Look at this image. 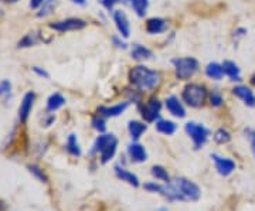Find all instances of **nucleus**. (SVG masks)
Instances as JSON below:
<instances>
[{
  "instance_id": "f257e3e1",
  "label": "nucleus",
  "mask_w": 255,
  "mask_h": 211,
  "mask_svg": "<svg viewBox=\"0 0 255 211\" xmlns=\"http://www.w3.org/2000/svg\"><path fill=\"white\" fill-rule=\"evenodd\" d=\"M162 194L169 200H180V202H197L200 199V189L187 179H176L169 182L162 187Z\"/></svg>"
},
{
  "instance_id": "f03ea898",
  "label": "nucleus",
  "mask_w": 255,
  "mask_h": 211,
  "mask_svg": "<svg viewBox=\"0 0 255 211\" xmlns=\"http://www.w3.org/2000/svg\"><path fill=\"white\" fill-rule=\"evenodd\" d=\"M129 80L137 90H153L160 83V74L143 65H136L130 70Z\"/></svg>"
},
{
  "instance_id": "7ed1b4c3",
  "label": "nucleus",
  "mask_w": 255,
  "mask_h": 211,
  "mask_svg": "<svg viewBox=\"0 0 255 211\" xmlns=\"http://www.w3.org/2000/svg\"><path fill=\"white\" fill-rule=\"evenodd\" d=\"M117 146H118V140H117V138L114 135H101V136L97 138L95 143H94L92 153H100L101 162L107 163L115 155Z\"/></svg>"
},
{
  "instance_id": "20e7f679",
  "label": "nucleus",
  "mask_w": 255,
  "mask_h": 211,
  "mask_svg": "<svg viewBox=\"0 0 255 211\" xmlns=\"http://www.w3.org/2000/svg\"><path fill=\"white\" fill-rule=\"evenodd\" d=\"M183 101L186 102L191 108H200L207 98L206 87L200 84H189L182 92Z\"/></svg>"
},
{
  "instance_id": "39448f33",
  "label": "nucleus",
  "mask_w": 255,
  "mask_h": 211,
  "mask_svg": "<svg viewBox=\"0 0 255 211\" xmlns=\"http://www.w3.org/2000/svg\"><path fill=\"white\" fill-rule=\"evenodd\" d=\"M176 77L179 80H189L199 70V61L193 57H184V58H174L173 61Z\"/></svg>"
},
{
  "instance_id": "423d86ee",
  "label": "nucleus",
  "mask_w": 255,
  "mask_h": 211,
  "mask_svg": "<svg viewBox=\"0 0 255 211\" xmlns=\"http://www.w3.org/2000/svg\"><path fill=\"white\" fill-rule=\"evenodd\" d=\"M186 132L187 135L190 136L193 143H194V147L196 149H200L206 142H207V138H209L210 132L209 129H206L200 123H196V122H187L186 123Z\"/></svg>"
},
{
  "instance_id": "0eeeda50",
  "label": "nucleus",
  "mask_w": 255,
  "mask_h": 211,
  "mask_svg": "<svg viewBox=\"0 0 255 211\" xmlns=\"http://www.w3.org/2000/svg\"><path fill=\"white\" fill-rule=\"evenodd\" d=\"M87 27V23L81 18H65L61 21H55L50 24V28H53L55 31H75V30H82Z\"/></svg>"
},
{
  "instance_id": "6e6552de",
  "label": "nucleus",
  "mask_w": 255,
  "mask_h": 211,
  "mask_svg": "<svg viewBox=\"0 0 255 211\" xmlns=\"http://www.w3.org/2000/svg\"><path fill=\"white\" fill-rule=\"evenodd\" d=\"M160 109H162V104L159 100L156 98H152L149 101L146 102L145 105L140 108V113H142V118L146 120V122H155L159 115H160Z\"/></svg>"
},
{
  "instance_id": "1a4fd4ad",
  "label": "nucleus",
  "mask_w": 255,
  "mask_h": 211,
  "mask_svg": "<svg viewBox=\"0 0 255 211\" xmlns=\"http://www.w3.org/2000/svg\"><path fill=\"white\" fill-rule=\"evenodd\" d=\"M34 100H36V94L34 92H27L24 97H23V101L20 104V108H18V119L20 122H26L31 112V108L34 105Z\"/></svg>"
},
{
  "instance_id": "9d476101",
  "label": "nucleus",
  "mask_w": 255,
  "mask_h": 211,
  "mask_svg": "<svg viewBox=\"0 0 255 211\" xmlns=\"http://www.w3.org/2000/svg\"><path fill=\"white\" fill-rule=\"evenodd\" d=\"M211 159L216 163V169L221 176H230L236 170V163L231 159H226L219 155H211Z\"/></svg>"
},
{
  "instance_id": "9b49d317",
  "label": "nucleus",
  "mask_w": 255,
  "mask_h": 211,
  "mask_svg": "<svg viewBox=\"0 0 255 211\" xmlns=\"http://www.w3.org/2000/svg\"><path fill=\"white\" fill-rule=\"evenodd\" d=\"M114 21L117 24L119 34L124 38H128L130 36V26H129V20H128L127 14L122 10H115L114 11Z\"/></svg>"
},
{
  "instance_id": "f8f14e48",
  "label": "nucleus",
  "mask_w": 255,
  "mask_h": 211,
  "mask_svg": "<svg viewBox=\"0 0 255 211\" xmlns=\"http://www.w3.org/2000/svg\"><path fill=\"white\" fill-rule=\"evenodd\" d=\"M129 106V102H122L118 105H114V106H100L98 108V113L104 118H115L119 116L121 113H124Z\"/></svg>"
},
{
  "instance_id": "ddd939ff",
  "label": "nucleus",
  "mask_w": 255,
  "mask_h": 211,
  "mask_svg": "<svg viewBox=\"0 0 255 211\" xmlns=\"http://www.w3.org/2000/svg\"><path fill=\"white\" fill-rule=\"evenodd\" d=\"M233 94L244 102L247 106H251V108L255 106V95L250 88H247L244 85H238L233 90Z\"/></svg>"
},
{
  "instance_id": "4468645a",
  "label": "nucleus",
  "mask_w": 255,
  "mask_h": 211,
  "mask_svg": "<svg viewBox=\"0 0 255 211\" xmlns=\"http://www.w3.org/2000/svg\"><path fill=\"white\" fill-rule=\"evenodd\" d=\"M166 108L173 116H177V118L186 116V109L182 105V102L179 101V98H176V97H169L166 100Z\"/></svg>"
},
{
  "instance_id": "2eb2a0df",
  "label": "nucleus",
  "mask_w": 255,
  "mask_h": 211,
  "mask_svg": "<svg viewBox=\"0 0 255 211\" xmlns=\"http://www.w3.org/2000/svg\"><path fill=\"white\" fill-rule=\"evenodd\" d=\"M166 28H167V23L160 17L149 18L146 23V31L149 34H160V33L166 31Z\"/></svg>"
},
{
  "instance_id": "dca6fc26",
  "label": "nucleus",
  "mask_w": 255,
  "mask_h": 211,
  "mask_svg": "<svg viewBox=\"0 0 255 211\" xmlns=\"http://www.w3.org/2000/svg\"><path fill=\"white\" fill-rule=\"evenodd\" d=\"M128 153H129L130 159H132L133 162H137V163H142V162H145L146 159H147V153H146L145 147L142 146V145H139V143H132V145H129V147H128Z\"/></svg>"
},
{
  "instance_id": "f3484780",
  "label": "nucleus",
  "mask_w": 255,
  "mask_h": 211,
  "mask_svg": "<svg viewBox=\"0 0 255 211\" xmlns=\"http://www.w3.org/2000/svg\"><path fill=\"white\" fill-rule=\"evenodd\" d=\"M223 68H224V74L227 75L231 81H243V77H241V71L238 68V65L233 61H224L223 63Z\"/></svg>"
},
{
  "instance_id": "a211bd4d",
  "label": "nucleus",
  "mask_w": 255,
  "mask_h": 211,
  "mask_svg": "<svg viewBox=\"0 0 255 211\" xmlns=\"http://www.w3.org/2000/svg\"><path fill=\"white\" fill-rule=\"evenodd\" d=\"M115 173H117V176H118L122 182H127V183L132 184V186H135V187L139 186V179H137V176H135L133 173H130L127 169H124V167H121V166H115Z\"/></svg>"
},
{
  "instance_id": "6ab92c4d",
  "label": "nucleus",
  "mask_w": 255,
  "mask_h": 211,
  "mask_svg": "<svg viewBox=\"0 0 255 211\" xmlns=\"http://www.w3.org/2000/svg\"><path fill=\"white\" fill-rule=\"evenodd\" d=\"M206 75L211 78V80H216L219 81L224 77V68H223V64L220 65L217 63H210L207 67H206Z\"/></svg>"
},
{
  "instance_id": "aec40b11",
  "label": "nucleus",
  "mask_w": 255,
  "mask_h": 211,
  "mask_svg": "<svg viewBox=\"0 0 255 211\" xmlns=\"http://www.w3.org/2000/svg\"><path fill=\"white\" fill-rule=\"evenodd\" d=\"M153 53L146 48L145 46H140V44H135L132 48V58L133 60H149L152 58Z\"/></svg>"
},
{
  "instance_id": "412c9836",
  "label": "nucleus",
  "mask_w": 255,
  "mask_h": 211,
  "mask_svg": "<svg viewBox=\"0 0 255 211\" xmlns=\"http://www.w3.org/2000/svg\"><path fill=\"white\" fill-rule=\"evenodd\" d=\"M156 129L160 132V133H163V135H173L174 132H176V123L172 122V120H157L156 122Z\"/></svg>"
},
{
  "instance_id": "4be33fe9",
  "label": "nucleus",
  "mask_w": 255,
  "mask_h": 211,
  "mask_svg": "<svg viewBox=\"0 0 255 211\" xmlns=\"http://www.w3.org/2000/svg\"><path fill=\"white\" fill-rule=\"evenodd\" d=\"M64 104H65V100H64V97L61 94H53L48 98V101H47V110L54 112V110L60 109Z\"/></svg>"
},
{
  "instance_id": "5701e85b",
  "label": "nucleus",
  "mask_w": 255,
  "mask_h": 211,
  "mask_svg": "<svg viewBox=\"0 0 255 211\" xmlns=\"http://www.w3.org/2000/svg\"><path fill=\"white\" fill-rule=\"evenodd\" d=\"M128 129H129V133H130L132 139L136 140V139L142 136V133L146 130V125L145 123H140V122H136V120H132V122H129Z\"/></svg>"
},
{
  "instance_id": "b1692460",
  "label": "nucleus",
  "mask_w": 255,
  "mask_h": 211,
  "mask_svg": "<svg viewBox=\"0 0 255 211\" xmlns=\"http://www.w3.org/2000/svg\"><path fill=\"white\" fill-rule=\"evenodd\" d=\"M40 41H41V37L38 36L37 33H28V34H26V36L18 41V48L31 47L37 44V43H40Z\"/></svg>"
},
{
  "instance_id": "393cba45",
  "label": "nucleus",
  "mask_w": 255,
  "mask_h": 211,
  "mask_svg": "<svg viewBox=\"0 0 255 211\" xmlns=\"http://www.w3.org/2000/svg\"><path fill=\"white\" fill-rule=\"evenodd\" d=\"M67 150L74 155V156H80L81 155V149H80V145L77 142V136L75 135H70L68 136V140H67Z\"/></svg>"
},
{
  "instance_id": "a878e982",
  "label": "nucleus",
  "mask_w": 255,
  "mask_h": 211,
  "mask_svg": "<svg viewBox=\"0 0 255 211\" xmlns=\"http://www.w3.org/2000/svg\"><path fill=\"white\" fill-rule=\"evenodd\" d=\"M132 7L136 11V14L139 17H143L146 10L149 7V0H133L132 1Z\"/></svg>"
},
{
  "instance_id": "bb28decb",
  "label": "nucleus",
  "mask_w": 255,
  "mask_h": 211,
  "mask_svg": "<svg viewBox=\"0 0 255 211\" xmlns=\"http://www.w3.org/2000/svg\"><path fill=\"white\" fill-rule=\"evenodd\" d=\"M152 175L155 176L156 179L163 180V182H166V183H169V182H170V177H169L167 172L164 170L162 166H153V167H152Z\"/></svg>"
},
{
  "instance_id": "cd10ccee",
  "label": "nucleus",
  "mask_w": 255,
  "mask_h": 211,
  "mask_svg": "<svg viewBox=\"0 0 255 211\" xmlns=\"http://www.w3.org/2000/svg\"><path fill=\"white\" fill-rule=\"evenodd\" d=\"M230 139H231V135H230V132L226 130V129H219L216 133H214V140L220 143V145H223V143H227L230 142Z\"/></svg>"
},
{
  "instance_id": "c85d7f7f",
  "label": "nucleus",
  "mask_w": 255,
  "mask_h": 211,
  "mask_svg": "<svg viewBox=\"0 0 255 211\" xmlns=\"http://www.w3.org/2000/svg\"><path fill=\"white\" fill-rule=\"evenodd\" d=\"M92 126L95 130H98V132H104L105 129H107V125H105V119H104V116H95L94 119H92Z\"/></svg>"
},
{
  "instance_id": "c756f323",
  "label": "nucleus",
  "mask_w": 255,
  "mask_h": 211,
  "mask_svg": "<svg viewBox=\"0 0 255 211\" xmlns=\"http://www.w3.org/2000/svg\"><path fill=\"white\" fill-rule=\"evenodd\" d=\"M223 97H221V94L220 92H213L211 95H210V104H211V106H216V108H219L223 105Z\"/></svg>"
},
{
  "instance_id": "7c9ffc66",
  "label": "nucleus",
  "mask_w": 255,
  "mask_h": 211,
  "mask_svg": "<svg viewBox=\"0 0 255 211\" xmlns=\"http://www.w3.org/2000/svg\"><path fill=\"white\" fill-rule=\"evenodd\" d=\"M28 170H30V173H33V175L36 176L37 179H40L41 182L47 183V176L43 173V170H41L40 167H37V166L31 165V166H28Z\"/></svg>"
},
{
  "instance_id": "2f4dec72",
  "label": "nucleus",
  "mask_w": 255,
  "mask_h": 211,
  "mask_svg": "<svg viewBox=\"0 0 255 211\" xmlns=\"http://www.w3.org/2000/svg\"><path fill=\"white\" fill-rule=\"evenodd\" d=\"M11 92V84L7 80L0 83V97H9V94Z\"/></svg>"
},
{
  "instance_id": "473e14b6",
  "label": "nucleus",
  "mask_w": 255,
  "mask_h": 211,
  "mask_svg": "<svg viewBox=\"0 0 255 211\" xmlns=\"http://www.w3.org/2000/svg\"><path fill=\"white\" fill-rule=\"evenodd\" d=\"M33 73L37 74L38 77H41V78H50V74L47 73L46 70H43V68H40V67H33Z\"/></svg>"
},
{
  "instance_id": "72a5a7b5",
  "label": "nucleus",
  "mask_w": 255,
  "mask_h": 211,
  "mask_svg": "<svg viewBox=\"0 0 255 211\" xmlns=\"http://www.w3.org/2000/svg\"><path fill=\"white\" fill-rule=\"evenodd\" d=\"M121 0H102V4L107 7L108 10L114 9V6L117 4V3H119Z\"/></svg>"
},
{
  "instance_id": "f704fd0d",
  "label": "nucleus",
  "mask_w": 255,
  "mask_h": 211,
  "mask_svg": "<svg viewBox=\"0 0 255 211\" xmlns=\"http://www.w3.org/2000/svg\"><path fill=\"white\" fill-rule=\"evenodd\" d=\"M46 0H30V7L31 9H38L40 6H43Z\"/></svg>"
},
{
  "instance_id": "c9c22d12",
  "label": "nucleus",
  "mask_w": 255,
  "mask_h": 211,
  "mask_svg": "<svg viewBox=\"0 0 255 211\" xmlns=\"http://www.w3.org/2000/svg\"><path fill=\"white\" fill-rule=\"evenodd\" d=\"M114 41L117 43V46H118L119 48H127V44H125V43H121L118 40V37H114Z\"/></svg>"
},
{
  "instance_id": "e433bc0d",
  "label": "nucleus",
  "mask_w": 255,
  "mask_h": 211,
  "mask_svg": "<svg viewBox=\"0 0 255 211\" xmlns=\"http://www.w3.org/2000/svg\"><path fill=\"white\" fill-rule=\"evenodd\" d=\"M74 3H78V4H84L85 3V0H73Z\"/></svg>"
},
{
  "instance_id": "4c0bfd02",
  "label": "nucleus",
  "mask_w": 255,
  "mask_h": 211,
  "mask_svg": "<svg viewBox=\"0 0 255 211\" xmlns=\"http://www.w3.org/2000/svg\"><path fill=\"white\" fill-rule=\"evenodd\" d=\"M0 211H6V207H4L3 203H0Z\"/></svg>"
},
{
  "instance_id": "58836bf2",
  "label": "nucleus",
  "mask_w": 255,
  "mask_h": 211,
  "mask_svg": "<svg viewBox=\"0 0 255 211\" xmlns=\"http://www.w3.org/2000/svg\"><path fill=\"white\" fill-rule=\"evenodd\" d=\"M251 84H253V85L255 87V74L253 75V77H251Z\"/></svg>"
},
{
  "instance_id": "ea45409f",
  "label": "nucleus",
  "mask_w": 255,
  "mask_h": 211,
  "mask_svg": "<svg viewBox=\"0 0 255 211\" xmlns=\"http://www.w3.org/2000/svg\"><path fill=\"white\" fill-rule=\"evenodd\" d=\"M7 3H16V1H18V0H6Z\"/></svg>"
},
{
  "instance_id": "a19ab883",
  "label": "nucleus",
  "mask_w": 255,
  "mask_h": 211,
  "mask_svg": "<svg viewBox=\"0 0 255 211\" xmlns=\"http://www.w3.org/2000/svg\"><path fill=\"white\" fill-rule=\"evenodd\" d=\"M253 152H254V155H255V143H253Z\"/></svg>"
},
{
  "instance_id": "79ce46f5",
  "label": "nucleus",
  "mask_w": 255,
  "mask_h": 211,
  "mask_svg": "<svg viewBox=\"0 0 255 211\" xmlns=\"http://www.w3.org/2000/svg\"><path fill=\"white\" fill-rule=\"evenodd\" d=\"M157 211H169V210H167V209H159Z\"/></svg>"
},
{
  "instance_id": "37998d69",
  "label": "nucleus",
  "mask_w": 255,
  "mask_h": 211,
  "mask_svg": "<svg viewBox=\"0 0 255 211\" xmlns=\"http://www.w3.org/2000/svg\"><path fill=\"white\" fill-rule=\"evenodd\" d=\"M46 1H51V3H55V0H46Z\"/></svg>"
},
{
  "instance_id": "c03bdc74",
  "label": "nucleus",
  "mask_w": 255,
  "mask_h": 211,
  "mask_svg": "<svg viewBox=\"0 0 255 211\" xmlns=\"http://www.w3.org/2000/svg\"><path fill=\"white\" fill-rule=\"evenodd\" d=\"M253 143H255V135H254V136H253Z\"/></svg>"
},
{
  "instance_id": "a18cd8bd",
  "label": "nucleus",
  "mask_w": 255,
  "mask_h": 211,
  "mask_svg": "<svg viewBox=\"0 0 255 211\" xmlns=\"http://www.w3.org/2000/svg\"><path fill=\"white\" fill-rule=\"evenodd\" d=\"M129 1H130V3H132V1H133V0H129Z\"/></svg>"
}]
</instances>
